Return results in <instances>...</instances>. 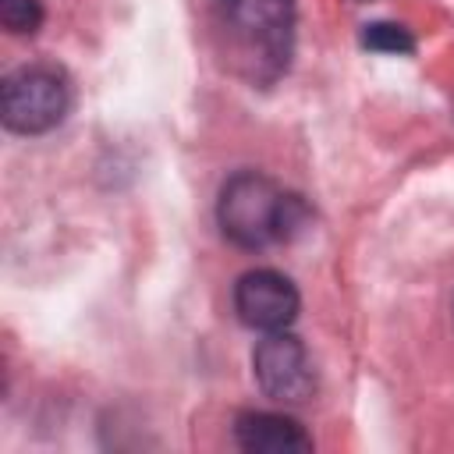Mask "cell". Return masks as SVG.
<instances>
[{
	"label": "cell",
	"instance_id": "ba28073f",
	"mask_svg": "<svg viewBox=\"0 0 454 454\" xmlns=\"http://www.w3.org/2000/svg\"><path fill=\"white\" fill-rule=\"evenodd\" d=\"M0 25L11 35H32L43 25L39 0H0Z\"/></svg>",
	"mask_w": 454,
	"mask_h": 454
},
{
	"label": "cell",
	"instance_id": "7a4b0ae2",
	"mask_svg": "<svg viewBox=\"0 0 454 454\" xmlns=\"http://www.w3.org/2000/svg\"><path fill=\"white\" fill-rule=\"evenodd\" d=\"M220 25L252 78H277L294 39V0H216Z\"/></svg>",
	"mask_w": 454,
	"mask_h": 454
},
{
	"label": "cell",
	"instance_id": "5b68a950",
	"mask_svg": "<svg viewBox=\"0 0 454 454\" xmlns=\"http://www.w3.org/2000/svg\"><path fill=\"white\" fill-rule=\"evenodd\" d=\"M298 287L277 270H248L234 284V312L252 330H287L298 316Z\"/></svg>",
	"mask_w": 454,
	"mask_h": 454
},
{
	"label": "cell",
	"instance_id": "277c9868",
	"mask_svg": "<svg viewBox=\"0 0 454 454\" xmlns=\"http://www.w3.org/2000/svg\"><path fill=\"white\" fill-rule=\"evenodd\" d=\"M252 369H255V383L262 387V394L280 404H305L316 394L312 358L305 344L287 330H273L255 344Z\"/></svg>",
	"mask_w": 454,
	"mask_h": 454
},
{
	"label": "cell",
	"instance_id": "8992f818",
	"mask_svg": "<svg viewBox=\"0 0 454 454\" xmlns=\"http://www.w3.org/2000/svg\"><path fill=\"white\" fill-rule=\"evenodd\" d=\"M234 440L248 454H305L312 436L287 415L277 411H241L234 419Z\"/></svg>",
	"mask_w": 454,
	"mask_h": 454
},
{
	"label": "cell",
	"instance_id": "3957f363",
	"mask_svg": "<svg viewBox=\"0 0 454 454\" xmlns=\"http://www.w3.org/2000/svg\"><path fill=\"white\" fill-rule=\"evenodd\" d=\"M71 110V82L53 64L14 67L0 82V117L18 135H43Z\"/></svg>",
	"mask_w": 454,
	"mask_h": 454
},
{
	"label": "cell",
	"instance_id": "6da1fadb",
	"mask_svg": "<svg viewBox=\"0 0 454 454\" xmlns=\"http://www.w3.org/2000/svg\"><path fill=\"white\" fill-rule=\"evenodd\" d=\"M216 220L227 241L255 252L298 234L309 223V206L301 195L284 192L273 177L259 170H238L220 188Z\"/></svg>",
	"mask_w": 454,
	"mask_h": 454
},
{
	"label": "cell",
	"instance_id": "52a82bcc",
	"mask_svg": "<svg viewBox=\"0 0 454 454\" xmlns=\"http://www.w3.org/2000/svg\"><path fill=\"white\" fill-rule=\"evenodd\" d=\"M362 46L376 50V53H411L415 50V39L404 25H394V21H372L365 25L362 32Z\"/></svg>",
	"mask_w": 454,
	"mask_h": 454
}]
</instances>
